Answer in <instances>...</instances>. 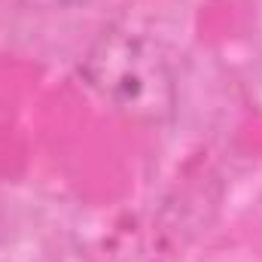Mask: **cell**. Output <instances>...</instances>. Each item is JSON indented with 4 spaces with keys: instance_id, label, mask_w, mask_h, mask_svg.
<instances>
[{
    "instance_id": "obj_2",
    "label": "cell",
    "mask_w": 262,
    "mask_h": 262,
    "mask_svg": "<svg viewBox=\"0 0 262 262\" xmlns=\"http://www.w3.org/2000/svg\"><path fill=\"white\" fill-rule=\"evenodd\" d=\"M28 3H37V6H76V3H85V0H28Z\"/></svg>"
},
{
    "instance_id": "obj_1",
    "label": "cell",
    "mask_w": 262,
    "mask_h": 262,
    "mask_svg": "<svg viewBox=\"0 0 262 262\" xmlns=\"http://www.w3.org/2000/svg\"><path fill=\"white\" fill-rule=\"evenodd\" d=\"M82 79L122 116L159 125L177 110V76L168 52L131 25L104 28L82 55Z\"/></svg>"
}]
</instances>
